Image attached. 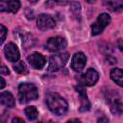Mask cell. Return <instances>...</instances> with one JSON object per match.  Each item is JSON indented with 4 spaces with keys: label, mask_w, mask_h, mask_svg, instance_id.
<instances>
[{
    "label": "cell",
    "mask_w": 123,
    "mask_h": 123,
    "mask_svg": "<svg viewBox=\"0 0 123 123\" xmlns=\"http://www.w3.org/2000/svg\"><path fill=\"white\" fill-rule=\"evenodd\" d=\"M86 63V57L85 56L84 53L78 52L73 56L72 62H71V67L74 71L79 72L82 69H84Z\"/></svg>",
    "instance_id": "obj_11"
},
{
    "label": "cell",
    "mask_w": 123,
    "mask_h": 123,
    "mask_svg": "<svg viewBox=\"0 0 123 123\" xmlns=\"http://www.w3.org/2000/svg\"><path fill=\"white\" fill-rule=\"evenodd\" d=\"M20 8L18 0H0V12L15 13Z\"/></svg>",
    "instance_id": "obj_8"
},
{
    "label": "cell",
    "mask_w": 123,
    "mask_h": 123,
    "mask_svg": "<svg viewBox=\"0 0 123 123\" xmlns=\"http://www.w3.org/2000/svg\"><path fill=\"white\" fill-rule=\"evenodd\" d=\"M12 122H21V123H23L24 121L22 119H19V118H14V119H12Z\"/></svg>",
    "instance_id": "obj_23"
},
{
    "label": "cell",
    "mask_w": 123,
    "mask_h": 123,
    "mask_svg": "<svg viewBox=\"0 0 123 123\" xmlns=\"http://www.w3.org/2000/svg\"><path fill=\"white\" fill-rule=\"evenodd\" d=\"M29 1H30L31 3H36V2L37 1V0H29Z\"/></svg>",
    "instance_id": "obj_25"
},
{
    "label": "cell",
    "mask_w": 123,
    "mask_h": 123,
    "mask_svg": "<svg viewBox=\"0 0 123 123\" xmlns=\"http://www.w3.org/2000/svg\"><path fill=\"white\" fill-rule=\"evenodd\" d=\"M13 69H14V71H16L17 73H20V74L28 73V69H27L25 63L21 61L15 62V64H13Z\"/></svg>",
    "instance_id": "obj_17"
},
{
    "label": "cell",
    "mask_w": 123,
    "mask_h": 123,
    "mask_svg": "<svg viewBox=\"0 0 123 123\" xmlns=\"http://www.w3.org/2000/svg\"><path fill=\"white\" fill-rule=\"evenodd\" d=\"M48 109L57 115H62L66 112L68 109L67 102L58 93L50 92L46 95L45 98Z\"/></svg>",
    "instance_id": "obj_1"
},
{
    "label": "cell",
    "mask_w": 123,
    "mask_h": 123,
    "mask_svg": "<svg viewBox=\"0 0 123 123\" xmlns=\"http://www.w3.org/2000/svg\"><path fill=\"white\" fill-rule=\"evenodd\" d=\"M99 74L96 70L93 68H88L86 72L80 77V83L82 86H91L95 85V83L98 81Z\"/></svg>",
    "instance_id": "obj_6"
},
{
    "label": "cell",
    "mask_w": 123,
    "mask_h": 123,
    "mask_svg": "<svg viewBox=\"0 0 123 123\" xmlns=\"http://www.w3.org/2000/svg\"><path fill=\"white\" fill-rule=\"evenodd\" d=\"M70 0H57V2L60 4V5H66L69 3Z\"/></svg>",
    "instance_id": "obj_22"
},
{
    "label": "cell",
    "mask_w": 123,
    "mask_h": 123,
    "mask_svg": "<svg viewBox=\"0 0 123 123\" xmlns=\"http://www.w3.org/2000/svg\"><path fill=\"white\" fill-rule=\"evenodd\" d=\"M108 102L111 105V111L114 114H121L122 112V103L119 98V96L115 93L112 95H110L108 97Z\"/></svg>",
    "instance_id": "obj_12"
},
{
    "label": "cell",
    "mask_w": 123,
    "mask_h": 123,
    "mask_svg": "<svg viewBox=\"0 0 123 123\" xmlns=\"http://www.w3.org/2000/svg\"><path fill=\"white\" fill-rule=\"evenodd\" d=\"M111 22V16L108 13H101L98 15L96 21L92 24L91 26V34L92 36H96L99 35L103 32V30L109 25V23Z\"/></svg>",
    "instance_id": "obj_4"
},
{
    "label": "cell",
    "mask_w": 123,
    "mask_h": 123,
    "mask_svg": "<svg viewBox=\"0 0 123 123\" xmlns=\"http://www.w3.org/2000/svg\"><path fill=\"white\" fill-rule=\"evenodd\" d=\"M65 47H66V40L64 37L60 36L49 38L45 45V48L50 52H59L63 50Z\"/></svg>",
    "instance_id": "obj_5"
},
{
    "label": "cell",
    "mask_w": 123,
    "mask_h": 123,
    "mask_svg": "<svg viewBox=\"0 0 123 123\" xmlns=\"http://www.w3.org/2000/svg\"><path fill=\"white\" fill-rule=\"evenodd\" d=\"M0 103L8 108H12L15 105V100L11 92L4 91L0 93Z\"/></svg>",
    "instance_id": "obj_14"
},
{
    "label": "cell",
    "mask_w": 123,
    "mask_h": 123,
    "mask_svg": "<svg viewBox=\"0 0 123 123\" xmlns=\"http://www.w3.org/2000/svg\"><path fill=\"white\" fill-rule=\"evenodd\" d=\"M76 89H77V91L79 93V96H80V99H81V109H80V111H88L89 108H90V104H89V101L87 99L85 88L82 86H76Z\"/></svg>",
    "instance_id": "obj_13"
},
{
    "label": "cell",
    "mask_w": 123,
    "mask_h": 123,
    "mask_svg": "<svg viewBox=\"0 0 123 123\" xmlns=\"http://www.w3.org/2000/svg\"><path fill=\"white\" fill-rule=\"evenodd\" d=\"M111 80L116 83L119 86H122V78H123V75H122V70L121 68L119 67H116V68H113L111 69Z\"/></svg>",
    "instance_id": "obj_15"
},
{
    "label": "cell",
    "mask_w": 123,
    "mask_h": 123,
    "mask_svg": "<svg viewBox=\"0 0 123 123\" xmlns=\"http://www.w3.org/2000/svg\"><path fill=\"white\" fill-rule=\"evenodd\" d=\"M86 1H87L88 3H94V2L96 1V0H86Z\"/></svg>",
    "instance_id": "obj_24"
},
{
    "label": "cell",
    "mask_w": 123,
    "mask_h": 123,
    "mask_svg": "<svg viewBox=\"0 0 123 123\" xmlns=\"http://www.w3.org/2000/svg\"><path fill=\"white\" fill-rule=\"evenodd\" d=\"M69 59V54L68 53H60L53 55L50 58L49 61V66L48 70L49 71H58L61 68H62L65 63L67 62Z\"/></svg>",
    "instance_id": "obj_3"
},
{
    "label": "cell",
    "mask_w": 123,
    "mask_h": 123,
    "mask_svg": "<svg viewBox=\"0 0 123 123\" xmlns=\"http://www.w3.org/2000/svg\"><path fill=\"white\" fill-rule=\"evenodd\" d=\"M6 36H7V29L5 26L0 24V44L4 42V40L6 39Z\"/></svg>",
    "instance_id": "obj_19"
},
{
    "label": "cell",
    "mask_w": 123,
    "mask_h": 123,
    "mask_svg": "<svg viewBox=\"0 0 123 123\" xmlns=\"http://www.w3.org/2000/svg\"><path fill=\"white\" fill-rule=\"evenodd\" d=\"M6 86V82H5V80L2 78V77H0V89L1 88H4Z\"/></svg>",
    "instance_id": "obj_21"
},
{
    "label": "cell",
    "mask_w": 123,
    "mask_h": 123,
    "mask_svg": "<svg viewBox=\"0 0 123 123\" xmlns=\"http://www.w3.org/2000/svg\"><path fill=\"white\" fill-rule=\"evenodd\" d=\"M71 11H72V13H73V15L77 18H80V16H81V6H80V4L79 3H77V2H74L73 4H72V6H71Z\"/></svg>",
    "instance_id": "obj_18"
},
{
    "label": "cell",
    "mask_w": 123,
    "mask_h": 123,
    "mask_svg": "<svg viewBox=\"0 0 123 123\" xmlns=\"http://www.w3.org/2000/svg\"><path fill=\"white\" fill-rule=\"evenodd\" d=\"M4 54H5L6 59L10 62H17L19 60V57H20V53H19L17 46L12 42H10L5 46Z\"/></svg>",
    "instance_id": "obj_9"
},
{
    "label": "cell",
    "mask_w": 123,
    "mask_h": 123,
    "mask_svg": "<svg viewBox=\"0 0 123 123\" xmlns=\"http://www.w3.org/2000/svg\"><path fill=\"white\" fill-rule=\"evenodd\" d=\"M37 28L41 31H47L50 29H53L56 26V22L54 20V18L49 15V14H45L42 13L38 16L37 18Z\"/></svg>",
    "instance_id": "obj_7"
},
{
    "label": "cell",
    "mask_w": 123,
    "mask_h": 123,
    "mask_svg": "<svg viewBox=\"0 0 123 123\" xmlns=\"http://www.w3.org/2000/svg\"><path fill=\"white\" fill-rule=\"evenodd\" d=\"M10 73V71H9V68L1 62V60H0V74H3V75H8Z\"/></svg>",
    "instance_id": "obj_20"
},
{
    "label": "cell",
    "mask_w": 123,
    "mask_h": 123,
    "mask_svg": "<svg viewBox=\"0 0 123 123\" xmlns=\"http://www.w3.org/2000/svg\"><path fill=\"white\" fill-rule=\"evenodd\" d=\"M27 61L29 62V64L35 69H41L45 65V62H46L45 58L41 54L37 53V52L31 54L27 58Z\"/></svg>",
    "instance_id": "obj_10"
},
{
    "label": "cell",
    "mask_w": 123,
    "mask_h": 123,
    "mask_svg": "<svg viewBox=\"0 0 123 123\" xmlns=\"http://www.w3.org/2000/svg\"><path fill=\"white\" fill-rule=\"evenodd\" d=\"M38 97V90L34 84L22 83L18 87V99L20 103H28Z\"/></svg>",
    "instance_id": "obj_2"
},
{
    "label": "cell",
    "mask_w": 123,
    "mask_h": 123,
    "mask_svg": "<svg viewBox=\"0 0 123 123\" xmlns=\"http://www.w3.org/2000/svg\"><path fill=\"white\" fill-rule=\"evenodd\" d=\"M24 112H25V115L27 116V118H28L29 120H35V119H37V117L38 116V111H37V108L34 107V106H29V107H27V108L25 109Z\"/></svg>",
    "instance_id": "obj_16"
}]
</instances>
